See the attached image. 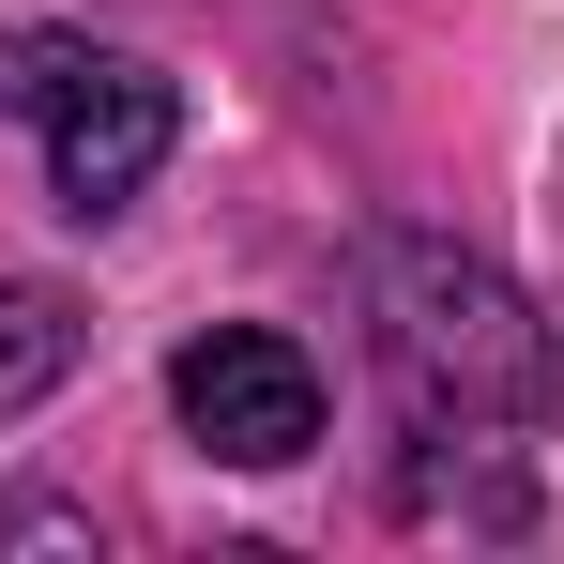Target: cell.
<instances>
[{
	"instance_id": "obj_1",
	"label": "cell",
	"mask_w": 564,
	"mask_h": 564,
	"mask_svg": "<svg viewBox=\"0 0 564 564\" xmlns=\"http://www.w3.org/2000/svg\"><path fill=\"white\" fill-rule=\"evenodd\" d=\"M367 321H381V367L412 397V427H550L564 412V336L458 229H381L367 245Z\"/></svg>"
},
{
	"instance_id": "obj_4",
	"label": "cell",
	"mask_w": 564,
	"mask_h": 564,
	"mask_svg": "<svg viewBox=\"0 0 564 564\" xmlns=\"http://www.w3.org/2000/svg\"><path fill=\"white\" fill-rule=\"evenodd\" d=\"M77 351H93L77 290H46V275H15V290H0V427H15V412H46V397L77 381Z\"/></svg>"
},
{
	"instance_id": "obj_3",
	"label": "cell",
	"mask_w": 564,
	"mask_h": 564,
	"mask_svg": "<svg viewBox=\"0 0 564 564\" xmlns=\"http://www.w3.org/2000/svg\"><path fill=\"white\" fill-rule=\"evenodd\" d=\"M169 412H184L198 458H229V473L321 458V367L290 351L275 321H214V336H184V351H169Z\"/></svg>"
},
{
	"instance_id": "obj_2",
	"label": "cell",
	"mask_w": 564,
	"mask_h": 564,
	"mask_svg": "<svg viewBox=\"0 0 564 564\" xmlns=\"http://www.w3.org/2000/svg\"><path fill=\"white\" fill-rule=\"evenodd\" d=\"M0 107L46 138V198L77 229H107L184 138V93L138 46H93V31H0Z\"/></svg>"
}]
</instances>
